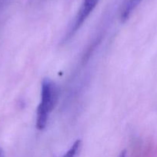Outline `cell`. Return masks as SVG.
<instances>
[{
    "label": "cell",
    "mask_w": 157,
    "mask_h": 157,
    "mask_svg": "<svg viewBox=\"0 0 157 157\" xmlns=\"http://www.w3.org/2000/svg\"><path fill=\"white\" fill-rule=\"evenodd\" d=\"M81 140H77L74 144L71 146L67 152L62 157H78L79 154L80 149H81Z\"/></svg>",
    "instance_id": "obj_4"
},
{
    "label": "cell",
    "mask_w": 157,
    "mask_h": 157,
    "mask_svg": "<svg viewBox=\"0 0 157 157\" xmlns=\"http://www.w3.org/2000/svg\"><path fill=\"white\" fill-rule=\"evenodd\" d=\"M0 157H6V153H5L3 149L0 147Z\"/></svg>",
    "instance_id": "obj_5"
},
{
    "label": "cell",
    "mask_w": 157,
    "mask_h": 157,
    "mask_svg": "<svg viewBox=\"0 0 157 157\" xmlns=\"http://www.w3.org/2000/svg\"><path fill=\"white\" fill-rule=\"evenodd\" d=\"M100 0H83L81 6L75 15L72 24L68 32V37L73 35L83 25L84 21L87 19L90 14L99 4Z\"/></svg>",
    "instance_id": "obj_2"
},
{
    "label": "cell",
    "mask_w": 157,
    "mask_h": 157,
    "mask_svg": "<svg viewBox=\"0 0 157 157\" xmlns=\"http://www.w3.org/2000/svg\"><path fill=\"white\" fill-rule=\"evenodd\" d=\"M58 87L50 78H44L41 84V98L36 112V128L42 130L47 126L58 100Z\"/></svg>",
    "instance_id": "obj_1"
},
{
    "label": "cell",
    "mask_w": 157,
    "mask_h": 157,
    "mask_svg": "<svg viewBox=\"0 0 157 157\" xmlns=\"http://www.w3.org/2000/svg\"><path fill=\"white\" fill-rule=\"evenodd\" d=\"M141 2L142 0H123L120 9V19L123 22L129 19Z\"/></svg>",
    "instance_id": "obj_3"
},
{
    "label": "cell",
    "mask_w": 157,
    "mask_h": 157,
    "mask_svg": "<svg viewBox=\"0 0 157 157\" xmlns=\"http://www.w3.org/2000/svg\"><path fill=\"white\" fill-rule=\"evenodd\" d=\"M118 157H126V150L121 152V153H120L119 156Z\"/></svg>",
    "instance_id": "obj_6"
}]
</instances>
